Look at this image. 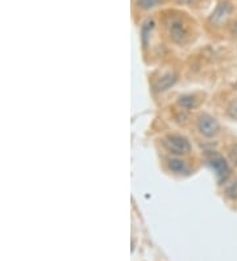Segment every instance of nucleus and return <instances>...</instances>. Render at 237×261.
<instances>
[{
    "instance_id": "7ed1b4c3",
    "label": "nucleus",
    "mask_w": 237,
    "mask_h": 261,
    "mask_svg": "<svg viewBox=\"0 0 237 261\" xmlns=\"http://www.w3.org/2000/svg\"><path fill=\"white\" fill-rule=\"evenodd\" d=\"M163 145H165V148L169 152L173 153V155H177V156L186 155V153L190 152L191 149L189 140L186 137L181 136V135H170V136H167L163 140Z\"/></svg>"
},
{
    "instance_id": "0eeeda50",
    "label": "nucleus",
    "mask_w": 237,
    "mask_h": 261,
    "mask_svg": "<svg viewBox=\"0 0 237 261\" xmlns=\"http://www.w3.org/2000/svg\"><path fill=\"white\" fill-rule=\"evenodd\" d=\"M153 27H154V21H153V20H150V19H148L144 23L142 28H141V36H142V43H144L145 47L148 45L149 36H150V32H152Z\"/></svg>"
},
{
    "instance_id": "1a4fd4ad",
    "label": "nucleus",
    "mask_w": 237,
    "mask_h": 261,
    "mask_svg": "<svg viewBox=\"0 0 237 261\" xmlns=\"http://www.w3.org/2000/svg\"><path fill=\"white\" fill-rule=\"evenodd\" d=\"M178 103L179 105H182L183 108H192V107L198 104L196 103V98L192 97V95H183V97L179 98Z\"/></svg>"
},
{
    "instance_id": "f8f14e48",
    "label": "nucleus",
    "mask_w": 237,
    "mask_h": 261,
    "mask_svg": "<svg viewBox=\"0 0 237 261\" xmlns=\"http://www.w3.org/2000/svg\"><path fill=\"white\" fill-rule=\"evenodd\" d=\"M228 115H230V117L237 120V101L231 103V105L228 107Z\"/></svg>"
},
{
    "instance_id": "ddd939ff",
    "label": "nucleus",
    "mask_w": 237,
    "mask_h": 261,
    "mask_svg": "<svg viewBox=\"0 0 237 261\" xmlns=\"http://www.w3.org/2000/svg\"><path fill=\"white\" fill-rule=\"evenodd\" d=\"M230 158H231V161H232V162H234V164L237 166V144H235V145H232V147H231Z\"/></svg>"
},
{
    "instance_id": "20e7f679",
    "label": "nucleus",
    "mask_w": 237,
    "mask_h": 261,
    "mask_svg": "<svg viewBox=\"0 0 237 261\" xmlns=\"http://www.w3.org/2000/svg\"><path fill=\"white\" fill-rule=\"evenodd\" d=\"M234 7L230 1H222L216 5L214 12L210 16V23L215 27H222L223 24L227 23V20L230 19L232 15Z\"/></svg>"
},
{
    "instance_id": "f03ea898",
    "label": "nucleus",
    "mask_w": 237,
    "mask_h": 261,
    "mask_svg": "<svg viewBox=\"0 0 237 261\" xmlns=\"http://www.w3.org/2000/svg\"><path fill=\"white\" fill-rule=\"evenodd\" d=\"M207 162L218 175L219 183H224L231 175V168L226 158L218 152H210L207 155Z\"/></svg>"
},
{
    "instance_id": "9d476101",
    "label": "nucleus",
    "mask_w": 237,
    "mask_h": 261,
    "mask_svg": "<svg viewBox=\"0 0 237 261\" xmlns=\"http://www.w3.org/2000/svg\"><path fill=\"white\" fill-rule=\"evenodd\" d=\"M161 3H162V0H139L137 5L142 9H150V8L159 5Z\"/></svg>"
},
{
    "instance_id": "39448f33",
    "label": "nucleus",
    "mask_w": 237,
    "mask_h": 261,
    "mask_svg": "<svg viewBox=\"0 0 237 261\" xmlns=\"http://www.w3.org/2000/svg\"><path fill=\"white\" fill-rule=\"evenodd\" d=\"M198 129L203 136L214 137L220 131V125L216 121V119L207 115V113H203L198 117Z\"/></svg>"
},
{
    "instance_id": "6e6552de",
    "label": "nucleus",
    "mask_w": 237,
    "mask_h": 261,
    "mask_svg": "<svg viewBox=\"0 0 237 261\" xmlns=\"http://www.w3.org/2000/svg\"><path fill=\"white\" fill-rule=\"evenodd\" d=\"M169 169H170L171 172L174 173H185L187 170L186 165H185V162L181 160H177V158H171V160H169Z\"/></svg>"
},
{
    "instance_id": "4468645a",
    "label": "nucleus",
    "mask_w": 237,
    "mask_h": 261,
    "mask_svg": "<svg viewBox=\"0 0 237 261\" xmlns=\"http://www.w3.org/2000/svg\"><path fill=\"white\" fill-rule=\"evenodd\" d=\"M179 4H192L195 3L196 0H177Z\"/></svg>"
},
{
    "instance_id": "9b49d317",
    "label": "nucleus",
    "mask_w": 237,
    "mask_h": 261,
    "mask_svg": "<svg viewBox=\"0 0 237 261\" xmlns=\"http://www.w3.org/2000/svg\"><path fill=\"white\" fill-rule=\"evenodd\" d=\"M224 193H226V195L228 198L237 201V181L230 183V185L226 187V191H224Z\"/></svg>"
},
{
    "instance_id": "423d86ee",
    "label": "nucleus",
    "mask_w": 237,
    "mask_h": 261,
    "mask_svg": "<svg viewBox=\"0 0 237 261\" xmlns=\"http://www.w3.org/2000/svg\"><path fill=\"white\" fill-rule=\"evenodd\" d=\"M175 82V75L174 74H166L163 75L162 78L159 79L158 82H157L156 85V89L158 90V91H165V90H167L170 86H173Z\"/></svg>"
},
{
    "instance_id": "f257e3e1",
    "label": "nucleus",
    "mask_w": 237,
    "mask_h": 261,
    "mask_svg": "<svg viewBox=\"0 0 237 261\" xmlns=\"http://www.w3.org/2000/svg\"><path fill=\"white\" fill-rule=\"evenodd\" d=\"M166 28L170 36L171 41H174L178 45L186 44L189 40V28L181 17L178 16H169L166 20Z\"/></svg>"
}]
</instances>
